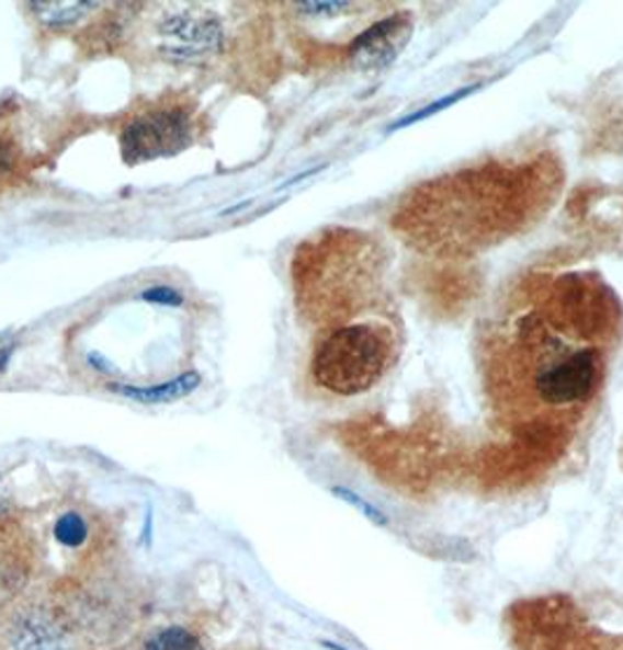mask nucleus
I'll return each instance as SVG.
<instances>
[{"instance_id":"1","label":"nucleus","mask_w":623,"mask_h":650,"mask_svg":"<svg viewBox=\"0 0 623 650\" xmlns=\"http://www.w3.org/2000/svg\"><path fill=\"white\" fill-rule=\"evenodd\" d=\"M608 297L584 281L563 284L548 303L518 316L501 354L516 406L532 410H581L602 389L608 373Z\"/></svg>"},{"instance_id":"2","label":"nucleus","mask_w":623,"mask_h":650,"mask_svg":"<svg viewBox=\"0 0 623 650\" xmlns=\"http://www.w3.org/2000/svg\"><path fill=\"white\" fill-rule=\"evenodd\" d=\"M394 356L389 330L377 323L336 328L319 342L312 356V377L336 396L371 391L387 373Z\"/></svg>"},{"instance_id":"3","label":"nucleus","mask_w":623,"mask_h":650,"mask_svg":"<svg viewBox=\"0 0 623 650\" xmlns=\"http://www.w3.org/2000/svg\"><path fill=\"white\" fill-rule=\"evenodd\" d=\"M152 49L167 61L200 64L216 57L225 43V31L216 14L200 5H155Z\"/></svg>"},{"instance_id":"4","label":"nucleus","mask_w":623,"mask_h":650,"mask_svg":"<svg viewBox=\"0 0 623 650\" xmlns=\"http://www.w3.org/2000/svg\"><path fill=\"white\" fill-rule=\"evenodd\" d=\"M193 111L179 103H167L132 117L120 134V150H123V160L136 167L158 157L177 155L193 144Z\"/></svg>"},{"instance_id":"5","label":"nucleus","mask_w":623,"mask_h":650,"mask_svg":"<svg viewBox=\"0 0 623 650\" xmlns=\"http://www.w3.org/2000/svg\"><path fill=\"white\" fill-rule=\"evenodd\" d=\"M10 650H71L73 639L66 625L45 606H29L14 618L5 631Z\"/></svg>"},{"instance_id":"6","label":"nucleus","mask_w":623,"mask_h":650,"mask_svg":"<svg viewBox=\"0 0 623 650\" xmlns=\"http://www.w3.org/2000/svg\"><path fill=\"white\" fill-rule=\"evenodd\" d=\"M412 24L406 16L394 14L389 20L363 31L350 47V57L361 70H383L401 55L410 41Z\"/></svg>"},{"instance_id":"7","label":"nucleus","mask_w":623,"mask_h":650,"mask_svg":"<svg viewBox=\"0 0 623 650\" xmlns=\"http://www.w3.org/2000/svg\"><path fill=\"white\" fill-rule=\"evenodd\" d=\"M202 384V377L197 373H183L181 377L171 379L167 384H155V386H120L111 384L109 391L127 396L138 402H174L185 396L193 394Z\"/></svg>"},{"instance_id":"8","label":"nucleus","mask_w":623,"mask_h":650,"mask_svg":"<svg viewBox=\"0 0 623 650\" xmlns=\"http://www.w3.org/2000/svg\"><path fill=\"white\" fill-rule=\"evenodd\" d=\"M101 3H80V0H49V3H29V10L36 20L49 28L73 26L82 16L99 10Z\"/></svg>"},{"instance_id":"9","label":"nucleus","mask_w":623,"mask_h":650,"mask_svg":"<svg viewBox=\"0 0 623 650\" xmlns=\"http://www.w3.org/2000/svg\"><path fill=\"white\" fill-rule=\"evenodd\" d=\"M144 650H206L204 643L185 627H165L144 643Z\"/></svg>"},{"instance_id":"10","label":"nucleus","mask_w":623,"mask_h":650,"mask_svg":"<svg viewBox=\"0 0 623 650\" xmlns=\"http://www.w3.org/2000/svg\"><path fill=\"white\" fill-rule=\"evenodd\" d=\"M88 536V522L78 513H66L55 522V538L66 548H80Z\"/></svg>"},{"instance_id":"11","label":"nucleus","mask_w":623,"mask_h":650,"mask_svg":"<svg viewBox=\"0 0 623 650\" xmlns=\"http://www.w3.org/2000/svg\"><path fill=\"white\" fill-rule=\"evenodd\" d=\"M24 573L16 565V559L8 557L3 550H0V604L10 602L12 596L22 590L24 585Z\"/></svg>"},{"instance_id":"12","label":"nucleus","mask_w":623,"mask_h":650,"mask_svg":"<svg viewBox=\"0 0 623 650\" xmlns=\"http://www.w3.org/2000/svg\"><path fill=\"white\" fill-rule=\"evenodd\" d=\"M141 297H144L146 303H152V305H169V307H179V305H183L181 293H177L174 288H167V286L150 288V290L141 293Z\"/></svg>"},{"instance_id":"13","label":"nucleus","mask_w":623,"mask_h":650,"mask_svg":"<svg viewBox=\"0 0 623 650\" xmlns=\"http://www.w3.org/2000/svg\"><path fill=\"white\" fill-rule=\"evenodd\" d=\"M16 171V152L8 138L0 136V183L8 181Z\"/></svg>"},{"instance_id":"14","label":"nucleus","mask_w":623,"mask_h":650,"mask_svg":"<svg viewBox=\"0 0 623 650\" xmlns=\"http://www.w3.org/2000/svg\"><path fill=\"white\" fill-rule=\"evenodd\" d=\"M333 494H336V497H340V499H344V501H350V503H352V505H356V508H361L363 513H366V515H369V517H373V520H377L380 524L385 522V517H383V515H380L377 511H373V508H371L366 501H361L359 497H354L352 491H348V489H333Z\"/></svg>"},{"instance_id":"15","label":"nucleus","mask_w":623,"mask_h":650,"mask_svg":"<svg viewBox=\"0 0 623 650\" xmlns=\"http://www.w3.org/2000/svg\"><path fill=\"white\" fill-rule=\"evenodd\" d=\"M8 508H10V491H8L3 476H0V517H5Z\"/></svg>"},{"instance_id":"16","label":"nucleus","mask_w":623,"mask_h":650,"mask_svg":"<svg viewBox=\"0 0 623 650\" xmlns=\"http://www.w3.org/2000/svg\"><path fill=\"white\" fill-rule=\"evenodd\" d=\"M8 361H10V349H0V370H5Z\"/></svg>"}]
</instances>
